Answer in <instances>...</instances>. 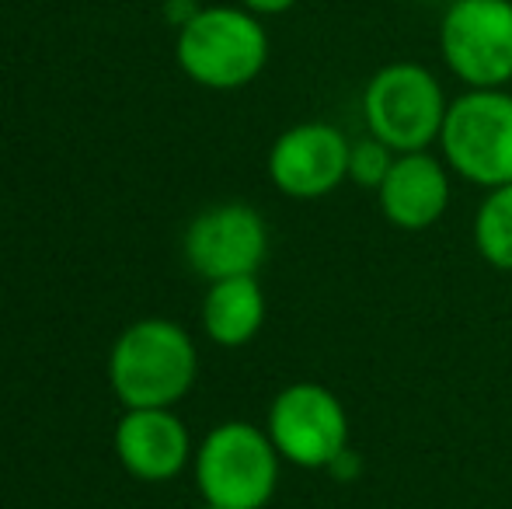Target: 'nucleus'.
Returning <instances> with one entry per match:
<instances>
[{
    "label": "nucleus",
    "mask_w": 512,
    "mask_h": 509,
    "mask_svg": "<svg viewBox=\"0 0 512 509\" xmlns=\"http://www.w3.org/2000/svg\"><path fill=\"white\" fill-rule=\"evenodd\" d=\"M199 356L175 321L147 318L119 335L108 377L126 408H171L196 384Z\"/></svg>",
    "instance_id": "f257e3e1"
},
{
    "label": "nucleus",
    "mask_w": 512,
    "mask_h": 509,
    "mask_svg": "<svg viewBox=\"0 0 512 509\" xmlns=\"http://www.w3.org/2000/svg\"><path fill=\"white\" fill-rule=\"evenodd\" d=\"M443 161L457 178L478 189L512 182V91L467 88L446 112L439 133Z\"/></svg>",
    "instance_id": "f03ea898"
},
{
    "label": "nucleus",
    "mask_w": 512,
    "mask_h": 509,
    "mask_svg": "<svg viewBox=\"0 0 512 509\" xmlns=\"http://www.w3.org/2000/svg\"><path fill=\"white\" fill-rule=\"evenodd\" d=\"M450 98L429 67L398 60L380 67L363 91V119L377 140L398 154L429 150L439 143Z\"/></svg>",
    "instance_id": "7ed1b4c3"
},
{
    "label": "nucleus",
    "mask_w": 512,
    "mask_h": 509,
    "mask_svg": "<svg viewBox=\"0 0 512 509\" xmlns=\"http://www.w3.org/2000/svg\"><path fill=\"white\" fill-rule=\"evenodd\" d=\"M276 443L251 422H223L196 454V482L203 503L220 509H265L279 485Z\"/></svg>",
    "instance_id": "20e7f679"
},
{
    "label": "nucleus",
    "mask_w": 512,
    "mask_h": 509,
    "mask_svg": "<svg viewBox=\"0 0 512 509\" xmlns=\"http://www.w3.org/2000/svg\"><path fill=\"white\" fill-rule=\"evenodd\" d=\"M265 60H269V35L255 14L237 7L196 11L178 32V63L203 88H244L262 74Z\"/></svg>",
    "instance_id": "39448f33"
},
{
    "label": "nucleus",
    "mask_w": 512,
    "mask_h": 509,
    "mask_svg": "<svg viewBox=\"0 0 512 509\" xmlns=\"http://www.w3.org/2000/svg\"><path fill=\"white\" fill-rule=\"evenodd\" d=\"M265 433L286 464L328 471L349 450V412L331 387L297 381L272 398Z\"/></svg>",
    "instance_id": "423d86ee"
},
{
    "label": "nucleus",
    "mask_w": 512,
    "mask_h": 509,
    "mask_svg": "<svg viewBox=\"0 0 512 509\" xmlns=\"http://www.w3.org/2000/svg\"><path fill=\"white\" fill-rule=\"evenodd\" d=\"M439 53L464 88L512 81V0H453L439 21Z\"/></svg>",
    "instance_id": "0eeeda50"
},
{
    "label": "nucleus",
    "mask_w": 512,
    "mask_h": 509,
    "mask_svg": "<svg viewBox=\"0 0 512 509\" xmlns=\"http://www.w3.org/2000/svg\"><path fill=\"white\" fill-rule=\"evenodd\" d=\"M189 265L209 283L255 276L269 255V227L248 203H223L199 213L185 234Z\"/></svg>",
    "instance_id": "6e6552de"
},
{
    "label": "nucleus",
    "mask_w": 512,
    "mask_h": 509,
    "mask_svg": "<svg viewBox=\"0 0 512 509\" xmlns=\"http://www.w3.org/2000/svg\"><path fill=\"white\" fill-rule=\"evenodd\" d=\"M352 140L331 123H297L269 150V178L290 199L331 196L349 182Z\"/></svg>",
    "instance_id": "1a4fd4ad"
},
{
    "label": "nucleus",
    "mask_w": 512,
    "mask_h": 509,
    "mask_svg": "<svg viewBox=\"0 0 512 509\" xmlns=\"http://www.w3.org/2000/svg\"><path fill=\"white\" fill-rule=\"evenodd\" d=\"M453 171L429 150L398 154L391 175L377 189L380 213L391 227L408 234L429 231L446 217L453 203Z\"/></svg>",
    "instance_id": "9d476101"
},
{
    "label": "nucleus",
    "mask_w": 512,
    "mask_h": 509,
    "mask_svg": "<svg viewBox=\"0 0 512 509\" xmlns=\"http://www.w3.org/2000/svg\"><path fill=\"white\" fill-rule=\"evenodd\" d=\"M189 429L171 408H129L115 429V454L129 475L168 482L189 464Z\"/></svg>",
    "instance_id": "9b49d317"
},
{
    "label": "nucleus",
    "mask_w": 512,
    "mask_h": 509,
    "mask_svg": "<svg viewBox=\"0 0 512 509\" xmlns=\"http://www.w3.org/2000/svg\"><path fill=\"white\" fill-rule=\"evenodd\" d=\"M265 325V293L255 276L209 283L203 300V328L223 349L248 346Z\"/></svg>",
    "instance_id": "f8f14e48"
},
{
    "label": "nucleus",
    "mask_w": 512,
    "mask_h": 509,
    "mask_svg": "<svg viewBox=\"0 0 512 509\" xmlns=\"http://www.w3.org/2000/svg\"><path fill=\"white\" fill-rule=\"evenodd\" d=\"M474 248L492 269L512 276V182L488 189L474 213Z\"/></svg>",
    "instance_id": "ddd939ff"
},
{
    "label": "nucleus",
    "mask_w": 512,
    "mask_h": 509,
    "mask_svg": "<svg viewBox=\"0 0 512 509\" xmlns=\"http://www.w3.org/2000/svg\"><path fill=\"white\" fill-rule=\"evenodd\" d=\"M394 161H398V150L387 147L384 140H377L373 133L352 140L349 147V182L356 189L377 192L384 185V178L391 175Z\"/></svg>",
    "instance_id": "4468645a"
},
{
    "label": "nucleus",
    "mask_w": 512,
    "mask_h": 509,
    "mask_svg": "<svg viewBox=\"0 0 512 509\" xmlns=\"http://www.w3.org/2000/svg\"><path fill=\"white\" fill-rule=\"evenodd\" d=\"M359 471H363V464H359V457L352 454V447H349V450H345L342 457H338L335 464H331V468H328V475L342 478V482H352V478H356Z\"/></svg>",
    "instance_id": "2eb2a0df"
},
{
    "label": "nucleus",
    "mask_w": 512,
    "mask_h": 509,
    "mask_svg": "<svg viewBox=\"0 0 512 509\" xmlns=\"http://www.w3.org/2000/svg\"><path fill=\"white\" fill-rule=\"evenodd\" d=\"M241 4L255 14H283V11H290L297 0H241Z\"/></svg>",
    "instance_id": "dca6fc26"
},
{
    "label": "nucleus",
    "mask_w": 512,
    "mask_h": 509,
    "mask_svg": "<svg viewBox=\"0 0 512 509\" xmlns=\"http://www.w3.org/2000/svg\"><path fill=\"white\" fill-rule=\"evenodd\" d=\"M199 509H220V506H213V503H203V506H199Z\"/></svg>",
    "instance_id": "f3484780"
}]
</instances>
